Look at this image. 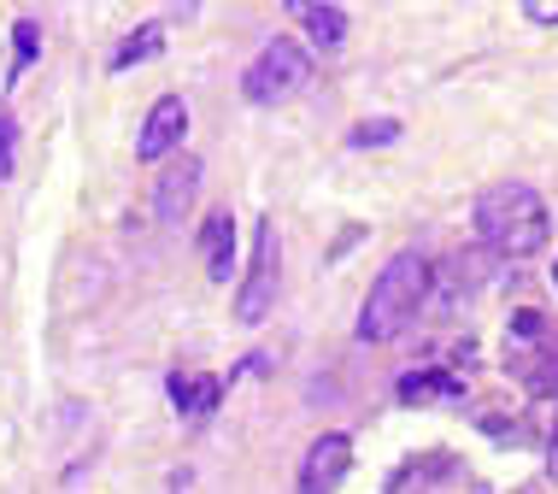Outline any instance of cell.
Listing matches in <instances>:
<instances>
[{
  "label": "cell",
  "instance_id": "cell-1",
  "mask_svg": "<svg viewBox=\"0 0 558 494\" xmlns=\"http://www.w3.org/2000/svg\"><path fill=\"white\" fill-rule=\"evenodd\" d=\"M424 306H429V260L405 248L383 265V277L371 282L365 306H359V341H365V348H388Z\"/></svg>",
  "mask_w": 558,
  "mask_h": 494
},
{
  "label": "cell",
  "instance_id": "cell-2",
  "mask_svg": "<svg viewBox=\"0 0 558 494\" xmlns=\"http://www.w3.org/2000/svg\"><path fill=\"white\" fill-rule=\"evenodd\" d=\"M476 236L488 242L500 260H535L541 248H547V201L530 189V183H494L488 194L476 201Z\"/></svg>",
  "mask_w": 558,
  "mask_h": 494
},
{
  "label": "cell",
  "instance_id": "cell-3",
  "mask_svg": "<svg viewBox=\"0 0 558 494\" xmlns=\"http://www.w3.org/2000/svg\"><path fill=\"white\" fill-rule=\"evenodd\" d=\"M312 71H318V59L300 48V41L277 36V41H265L259 59L247 65V77H241V95H247L253 107H277V100H289V95H300V88L312 83Z\"/></svg>",
  "mask_w": 558,
  "mask_h": 494
},
{
  "label": "cell",
  "instance_id": "cell-4",
  "mask_svg": "<svg viewBox=\"0 0 558 494\" xmlns=\"http://www.w3.org/2000/svg\"><path fill=\"white\" fill-rule=\"evenodd\" d=\"M494 253L488 242L482 248H464V253H447L441 265H429V294H435V312H459V306H471L476 294H482V282L494 277Z\"/></svg>",
  "mask_w": 558,
  "mask_h": 494
},
{
  "label": "cell",
  "instance_id": "cell-5",
  "mask_svg": "<svg viewBox=\"0 0 558 494\" xmlns=\"http://www.w3.org/2000/svg\"><path fill=\"white\" fill-rule=\"evenodd\" d=\"M277 277H282L277 224L259 218V242H253V265H247V282H241V301H235V318H241V324H265V318H270V306H277Z\"/></svg>",
  "mask_w": 558,
  "mask_h": 494
},
{
  "label": "cell",
  "instance_id": "cell-6",
  "mask_svg": "<svg viewBox=\"0 0 558 494\" xmlns=\"http://www.w3.org/2000/svg\"><path fill=\"white\" fill-rule=\"evenodd\" d=\"M201 177H206V165L183 154L177 147V159L159 171V183H154V218L165 224V230H177V224L189 218V206H194V194H201Z\"/></svg>",
  "mask_w": 558,
  "mask_h": 494
},
{
  "label": "cell",
  "instance_id": "cell-7",
  "mask_svg": "<svg viewBox=\"0 0 558 494\" xmlns=\"http://www.w3.org/2000/svg\"><path fill=\"white\" fill-rule=\"evenodd\" d=\"M506 371L518 377L530 395H558V329L547 324L541 341H506Z\"/></svg>",
  "mask_w": 558,
  "mask_h": 494
},
{
  "label": "cell",
  "instance_id": "cell-8",
  "mask_svg": "<svg viewBox=\"0 0 558 494\" xmlns=\"http://www.w3.org/2000/svg\"><path fill=\"white\" fill-rule=\"evenodd\" d=\"M347 471H353V436H341V430H329L306 447V459H300V494H324V489H341Z\"/></svg>",
  "mask_w": 558,
  "mask_h": 494
},
{
  "label": "cell",
  "instance_id": "cell-9",
  "mask_svg": "<svg viewBox=\"0 0 558 494\" xmlns=\"http://www.w3.org/2000/svg\"><path fill=\"white\" fill-rule=\"evenodd\" d=\"M189 136V107H183V95H159L154 107H147L142 118V136H135V159H165V154H177Z\"/></svg>",
  "mask_w": 558,
  "mask_h": 494
},
{
  "label": "cell",
  "instance_id": "cell-10",
  "mask_svg": "<svg viewBox=\"0 0 558 494\" xmlns=\"http://www.w3.org/2000/svg\"><path fill=\"white\" fill-rule=\"evenodd\" d=\"M400 407H435V400H464V383L452 371H405L395 383Z\"/></svg>",
  "mask_w": 558,
  "mask_h": 494
},
{
  "label": "cell",
  "instance_id": "cell-11",
  "mask_svg": "<svg viewBox=\"0 0 558 494\" xmlns=\"http://www.w3.org/2000/svg\"><path fill=\"white\" fill-rule=\"evenodd\" d=\"M289 12L312 29L318 48H341V41H347V12L336 7V0H289Z\"/></svg>",
  "mask_w": 558,
  "mask_h": 494
},
{
  "label": "cell",
  "instance_id": "cell-12",
  "mask_svg": "<svg viewBox=\"0 0 558 494\" xmlns=\"http://www.w3.org/2000/svg\"><path fill=\"white\" fill-rule=\"evenodd\" d=\"M201 248H206V277H213V282H230V260H235V218H230V213H213V218H206Z\"/></svg>",
  "mask_w": 558,
  "mask_h": 494
},
{
  "label": "cell",
  "instance_id": "cell-13",
  "mask_svg": "<svg viewBox=\"0 0 558 494\" xmlns=\"http://www.w3.org/2000/svg\"><path fill=\"white\" fill-rule=\"evenodd\" d=\"M165 388H171V407L189 418V412H218V400H223V388H230V383H218V377H183V371H177Z\"/></svg>",
  "mask_w": 558,
  "mask_h": 494
},
{
  "label": "cell",
  "instance_id": "cell-14",
  "mask_svg": "<svg viewBox=\"0 0 558 494\" xmlns=\"http://www.w3.org/2000/svg\"><path fill=\"white\" fill-rule=\"evenodd\" d=\"M165 53V24H142V29H130L124 41H118V53L107 59L112 71H135V65H147V59H159Z\"/></svg>",
  "mask_w": 558,
  "mask_h": 494
},
{
  "label": "cell",
  "instance_id": "cell-15",
  "mask_svg": "<svg viewBox=\"0 0 558 494\" xmlns=\"http://www.w3.org/2000/svg\"><path fill=\"white\" fill-rule=\"evenodd\" d=\"M36 53H41V29L29 24V19H19V24H12V83L36 65Z\"/></svg>",
  "mask_w": 558,
  "mask_h": 494
},
{
  "label": "cell",
  "instance_id": "cell-16",
  "mask_svg": "<svg viewBox=\"0 0 558 494\" xmlns=\"http://www.w3.org/2000/svg\"><path fill=\"white\" fill-rule=\"evenodd\" d=\"M395 136H400L395 118H376V124H359L347 142H353V147H383V142H395Z\"/></svg>",
  "mask_w": 558,
  "mask_h": 494
},
{
  "label": "cell",
  "instance_id": "cell-17",
  "mask_svg": "<svg viewBox=\"0 0 558 494\" xmlns=\"http://www.w3.org/2000/svg\"><path fill=\"white\" fill-rule=\"evenodd\" d=\"M12 142H19V124H12V112L0 107V177H12Z\"/></svg>",
  "mask_w": 558,
  "mask_h": 494
},
{
  "label": "cell",
  "instance_id": "cell-18",
  "mask_svg": "<svg viewBox=\"0 0 558 494\" xmlns=\"http://www.w3.org/2000/svg\"><path fill=\"white\" fill-rule=\"evenodd\" d=\"M530 12V24H558V0H518Z\"/></svg>",
  "mask_w": 558,
  "mask_h": 494
},
{
  "label": "cell",
  "instance_id": "cell-19",
  "mask_svg": "<svg viewBox=\"0 0 558 494\" xmlns=\"http://www.w3.org/2000/svg\"><path fill=\"white\" fill-rule=\"evenodd\" d=\"M547 466H553V477H558V430H553V454H547Z\"/></svg>",
  "mask_w": 558,
  "mask_h": 494
},
{
  "label": "cell",
  "instance_id": "cell-20",
  "mask_svg": "<svg viewBox=\"0 0 558 494\" xmlns=\"http://www.w3.org/2000/svg\"><path fill=\"white\" fill-rule=\"evenodd\" d=\"M553 282H558V265H553Z\"/></svg>",
  "mask_w": 558,
  "mask_h": 494
}]
</instances>
